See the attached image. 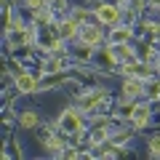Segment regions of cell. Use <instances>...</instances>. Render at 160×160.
Wrapping results in <instances>:
<instances>
[{
    "mask_svg": "<svg viewBox=\"0 0 160 160\" xmlns=\"http://www.w3.org/2000/svg\"><path fill=\"white\" fill-rule=\"evenodd\" d=\"M59 123H62V128L67 133H80V131H83V118H80L78 109H64Z\"/></svg>",
    "mask_w": 160,
    "mask_h": 160,
    "instance_id": "6da1fadb",
    "label": "cell"
},
{
    "mask_svg": "<svg viewBox=\"0 0 160 160\" xmlns=\"http://www.w3.org/2000/svg\"><path fill=\"white\" fill-rule=\"evenodd\" d=\"M96 19H99L102 24H118V19H120V11H118V6L102 3V6L96 8Z\"/></svg>",
    "mask_w": 160,
    "mask_h": 160,
    "instance_id": "7a4b0ae2",
    "label": "cell"
},
{
    "mask_svg": "<svg viewBox=\"0 0 160 160\" xmlns=\"http://www.w3.org/2000/svg\"><path fill=\"white\" fill-rule=\"evenodd\" d=\"M149 118H152V109H149V104H136V107L131 109V123L136 128H144L149 123Z\"/></svg>",
    "mask_w": 160,
    "mask_h": 160,
    "instance_id": "3957f363",
    "label": "cell"
},
{
    "mask_svg": "<svg viewBox=\"0 0 160 160\" xmlns=\"http://www.w3.org/2000/svg\"><path fill=\"white\" fill-rule=\"evenodd\" d=\"M144 91H147V88H144V83H142V78H139V75H131V78H128L126 83H123V93H126L128 99L142 96Z\"/></svg>",
    "mask_w": 160,
    "mask_h": 160,
    "instance_id": "277c9868",
    "label": "cell"
},
{
    "mask_svg": "<svg viewBox=\"0 0 160 160\" xmlns=\"http://www.w3.org/2000/svg\"><path fill=\"white\" fill-rule=\"evenodd\" d=\"M104 99H107V91H102V88H93V91L83 93V99H80V107H83V109H93V107H99Z\"/></svg>",
    "mask_w": 160,
    "mask_h": 160,
    "instance_id": "5b68a950",
    "label": "cell"
},
{
    "mask_svg": "<svg viewBox=\"0 0 160 160\" xmlns=\"http://www.w3.org/2000/svg\"><path fill=\"white\" fill-rule=\"evenodd\" d=\"M80 40H83L86 46H99V43H102V32H99V27H93V24H83V27H80Z\"/></svg>",
    "mask_w": 160,
    "mask_h": 160,
    "instance_id": "8992f818",
    "label": "cell"
},
{
    "mask_svg": "<svg viewBox=\"0 0 160 160\" xmlns=\"http://www.w3.org/2000/svg\"><path fill=\"white\" fill-rule=\"evenodd\" d=\"M16 88H19L22 93H35V91H38V80H35V75L19 72V75H16Z\"/></svg>",
    "mask_w": 160,
    "mask_h": 160,
    "instance_id": "52a82bcc",
    "label": "cell"
},
{
    "mask_svg": "<svg viewBox=\"0 0 160 160\" xmlns=\"http://www.w3.org/2000/svg\"><path fill=\"white\" fill-rule=\"evenodd\" d=\"M80 27H83L80 22H75V19H67V22H62V27H59V38H64V40L75 38V35L80 32Z\"/></svg>",
    "mask_w": 160,
    "mask_h": 160,
    "instance_id": "ba28073f",
    "label": "cell"
},
{
    "mask_svg": "<svg viewBox=\"0 0 160 160\" xmlns=\"http://www.w3.org/2000/svg\"><path fill=\"white\" fill-rule=\"evenodd\" d=\"M128 40H131V29H128V27H115L112 32H109V43H112V46L128 43Z\"/></svg>",
    "mask_w": 160,
    "mask_h": 160,
    "instance_id": "9c48e42d",
    "label": "cell"
},
{
    "mask_svg": "<svg viewBox=\"0 0 160 160\" xmlns=\"http://www.w3.org/2000/svg\"><path fill=\"white\" fill-rule=\"evenodd\" d=\"M38 123H40V118H38V112H32V109H27V112L19 115V126L22 128H35Z\"/></svg>",
    "mask_w": 160,
    "mask_h": 160,
    "instance_id": "30bf717a",
    "label": "cell"
},
{
    "mask_svg": "<svg viewBox=\"0 0 160 160\" xmlns=\"http://www.w3.org/2000/svg\"><path fill=\"white\" fill-rule=\"evenodd\" d=\"M147 149H149L152 155H160V136H152V139H149V142H147Z\"/></svg>",
    "mask_w": 160,
    "mask_h": 160,
    "instance_id": "8fae6325",
    "label": "cell"
},
{
    "mask_svg": "<svg viewBox=\"0 0 160 160\" xmlns=\"http://www.w3.org/2000/svg\"><path fill=\"white\" fill-rule=\"evenodd\" d=\"M147 93H149V99H158V96H160V83H149V86H147Z\"/></svg>",
    "mask_w": 160,
    "mask_h": 160,
    "instance_id": "7c38bea8",
    "label": "cell"
},
{
    "mask_svg": "<svg viewBox=\"0 0 160 160\" xmlns=\"http://www.w3.org/2000/svg\"><path fill=\"white\" fill-rule=\"evenodd\" d=\"M158 69H160V62H158Z\"/></svg>",
    "mask_w": 160,
    "mask_h": 160,
    "instance_id": "4fadbf2b",
    "label": "cell"
}]
</instances>
